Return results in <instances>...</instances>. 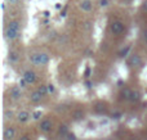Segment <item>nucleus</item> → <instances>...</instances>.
<instances>
[{
	"label": "nucleus",
	"mask_w": 147,
	"mask_h": 140,
	"mask_svg": "<svg viewBox=\"0 0 147 140\" xmlns=\"http://www.w3.org/2000/svg\"><path fill=\"white\" fill-rule=\"evenodd\" d=\"M143 37H145V40H147V30H145V32H143Z\"/></svg>",
	"instance_id": "26"
},
{
	"label": "nucleus",
	"mask_w": 147,
	"mask_h": 140,
	"mask_svg": "<svg viewBox=\"0 0 147 140\" xmlns=\"http://www.w3.org/2000/svg\"><path fill=\"white\" fill-rule=\"evenodd\" d=\"M40 116H41V112H35L34 113V118H35V120H39Z\"/></svg>",
	"instance_id": "20"
},
{
	"label": "nucleus",
	"mask_w": 147,
	"mask_h": 140,
	"mask_svg": "<svg viewBox=\"0 0 147 140\" xmlns=\"http://www.w3.org/2000/svg\"><path fill=\"white\" fill-rule=\"evenodd\" d=\"M16 135V130L13 127H7L4 130V138L5 140H12Z\"/></svg>",
	"instance_id": "7"
},
{
	"label": "nucleus",
	"mask_w": 147,
	"mask_h": 140,
	"mask_svg": "<svg viewBox=\"0 0 147 140\" xmlns=\"http://www.w3.org/2000/svg\"><path fill=\"white\" fill-rule=\"evenodd\" d=\"M43 97H44V95L41 94V93L38 90V91H34L32 94H31L30 100H31V102H32V103H39V102H40V100H41V98H43Z\"/></svg>",
	"instance_id": "9"
},
{
	"label": "nucleus",
	"mask_w": 147,
	"mask_h": 140,
	"mask_svg": "<svg viewBox=\"0 0 147 140\" xmlns=\"http://www.w3.org/2000/svg\"><path fill=\"white\" fill-rule=\"evenodd\" d=\"M99 5H101L102 8H106L107 5H109V0H99Z\"/></svg>",
	"instance_id": "18"
},
{
	"label": "nucleus",
	"mask_w": 147,
	"mask_h": 140,
	"mask_svg": "<svg viewBox=\"0 0 147 140\" xmlns=\"http://www.w3.org/2000/svg\"><path fill=\"white\" fill-rule=\"evenodd\" d=\"M23 79L27 82V85H31L36 81V73L34 71H31V69H28V71H26L25 73H23Z\"/></svg>",
	"instance_id": "4"
},
{
	"label": "nucleus",
	"mask_w": 147,
	"mask_h": 140,
	"mask_svg": "<svg viewBox=\"0 0 147 140\" xmlns=\"http://www.w3.org/2000/svg\"><path fill=\"white\" fill-rule=\"evenodd\" d=\"M146 44H147V40H146Z\"/></svg>",
	"instance_id": "27"
},
{
	"label": "nucleus",
	"mask_w": 147,
	"mask_h": 140,
	"mask_svg": "<svg viewBox=\"0 0 147 140\" xmlns=\"http://www.w3.org/2000/svg\"><path fill=\"white\" fill-rule=\"evenodd\" d=\"M28 117H30V113L26 112V111L18 113V121H20V122H26V121L28 120Z\"/></svg>",
	"instance_id": "11"
},
{
	"label": "nucleus",
	"mask_w": 147,
	"mask_h": 140,
	"mask_svg": "<svg viewBox=\"0 0 147 140\" xmlns=\"http://www.w3.org/2000/svg\"><path fill=\"white\" fill-rule=\"evenodd\" d=\"M129 62H130V64L132 66H141V63H142V59H141V57L138 55V54H133L132 57H130V59H129Z\"/></svg>",
	"instance_id": "8"
},
{
	"label": "nucleus",
	"mask_w": 147,
	"mask_h": 140,
	"mask_svg": "<svg viewBox=\"0 0 147 140\" xmlns=\"http://www.w3.org/2000/svg\"><path fill=\"white\" fill-rule=\"evenodd\" d=\"M7 3H9V4H12V5H16V4H18L20 3V0H5Z\"/></svg>",
	"instance_id": "19"
},
{
	"label": "nucleus",
	"mask_w": 147,
	"mask_h": 140,
	"mask_svg": "<svg viewBox=\"0 0 147 140\" xmlns=\"http://www.w3.org/2000/svg\"><path fill=\"white\" fill-rule=\"evenodd\" d=\"M51 129H52V122L49 120H44V121H41V123H40V130L43 131V133H49L51 131Z\"/></svg>",
	"instance_id": "6"
},
{
	"label": "nucleus",
	"mask_w": 147,
	"mask_h": 140,
	"mask_svg": "<svg viewBox=\"0 0 147 140\" xmlns=\"http://www.w3.org/2000/svg\"><path fill=\"white\" fill-rule=\"evenodd\" d=\"M30 62L34 66H45L49 62V55L45 53H35L30 55Z\"/></svg>",
	"instance_id": "1"
},
{
	"label": "nucleus",
	"mask_w": 147,
	"mask_h": 140,
	"mask_svg": "<svg viewBox=\"0 0 147 140\" xmlns=\"http://www.w3.org/2000/svg\"><path fill=\"white\" fill-rule=\"evenodd\" d=\"M59 131H61V133H66V126H62Z\"/></svg>",
	"instance_id": "24"
},
{
	"label": "nucleus",
	"mask_w": 147,
	"mask_h": 140,
	"mask_svg": "<svg viewBox=\"0 0 147 140\" xmlns=\"http://www.w3.org/2000/svg\"><path fill=\"white\" fill-rule=\"evenodd\" d=\"M123 31H124V25H123V22H120V21H114V22L111 23V32L112 33L119 35Z\"/></svg>",
	"instance_id": "3"
},
{
	"label": "nucleus",
	"mask_w": 147,
	"mask_h": 140,
	"mask_svg": "<svg viewBox=\"0 0 147 140\" xmlns=\"http://www.w3.org/2000/svg\"><path fill=\"white\" fill-rule=\"evenodd\" d=\"M47 86H48V91H49V94H53V93L56 91V87H54V85L49 84V85H47Z\"/></svg>",
	"instance_id": "17"
},
{
	"label": "nucleus",
	"mask_w": 147,
	"mask_h": 140,
	"mask_svg": "<svg viewBox=\"0 0 147 140\" xmlns=\"http://www.w3.org/2000/svg\"><path fill=\"white\" fill-rule=\"evenodd\" d=\"M10 97H12L13 99H18V98H21V90L18 89V87H13V89L10 90Z\"/></svg>",
	"instance_id": "12"
},
{
	"label": "nucleus",
	"mask_w": 147,
	"mask_h": 140,
	"mask_svg": "<svg viewBox=\"0 0 147 140\" xmlns=\"http://www.w3.org/2000/svg\"><path fill=\"white\" fill-rule=\"evenodd\" d=\"M141 98V94L138 91H132V94H130V100H133V102H137V100H140Z\"/></svg>",
	"instance_id": "14"
},
{
	"label": "nucleus",
	"mask_w": 147,
	"mask_h": 140,
	"mask_svg": "<svg viewBox=\"0 0 147 140\" xmlns=\"http://www.w3.org/2000/svg\"><path fill=\"white\" fill-rule=\"evenodd\" d=\"M20 140H30V138H28V136H22Z\"/></svg>",
	"instance_id": "25"
},
{
	"label": "nucleus",
	"mask_w": 147,
	"mask_h": 140,
	"mask_svg": "<svg viewBox=\"0 0 147 140\" xmlns=\"http://www.w3.org/2000/svg\"><path fill=\"white\" fill-rule=\"evenodd\" d=\"M12 116H13L12 112H5V117H7V118H10Z\"/></svg>",
	"instance_id": "23"
},
{
	"label": "nucleus",
	"mask_w": 147,
	"mask_h": 140,
	"mask_svg": "<svg viewBox=\"0 0 147 140\" xmlns=\"http://www.w3.org/2000/svg\"><path fill=\"white\" fill-rule=\"evenodd\" d=\"M39 91H40L43 95L49 94V91H48V86H40V87H39Z\"/></svg>",
	"instance_id": "15"
},
{
	"label": "nucleus",
	"mask_w": 147,
	"mask_h": 140,
	"mask_svg": "<svg viewBox=\"0 0 147 140\" xmlns=\"http://www.w3.org/2000/svg\"><path fill=\"white\" fill-rule=\"evenodd\" d=\"M79 8H80L83 12H90L92 9H93V4H92L90 0H81L80 3H79Z\"/></svg>",
	"instance_id": "5"
},
{
	"label": "nucleus",
	"mask_w": 147,
	"mask_h": 140,
	"mask_svg": "<svg viewBox=\"0 0 147 140\" xmlns=\"http://www.w3.org/2000/svg\"><path fill=\"white\" fill-rule=\"evenodd\" d=\"M142 8H143V10H146V12H147V0H145V1H143Z\"/></svg>",
	"instance_id": "22"
},
{
	"label": "nucleus",
	"mask_w": 147,
	"mask_h": 140,
	"mask_svg": "<svg viewBox=\"0 0 147 140\" xmlns=\"http://www.w3.org/2000/svg\"><path fill=\"white\" fill-rule=\"evenodd\" d=\"M8 27L12 28V30H16V31H21V23L18 21H10L8 23Z\"/></svg>",
	"instance_id": "10"
},
{
	"label": "nucleus",
	"mask_w": 147,
	"mask_h": 140,
	"mask_svg": "<svg viewBox=\"0 0 147 140\" xmlns=\"http://www.w3.org/2000/svg\"><path fill=\"white\" fill-rule=\"evenodd\" d=\"M21 35V31H16V30H12V28L7 27L4 31V36L7 40H16L17 37H20Z\"/></svg>",
	"instance_id": "2"
},
{
	"label": "nucleus",
	"mask_w": 147,
	"mask_h": 140,
	"mask_svg": "<svg viewBox=\"0 0 147 140\" xmlns=\"http://www.w3.org/2000/svg\"><path fill=\"white\" fill-rule=\"evenodd\" d=\"M25 85H27V82L25 81V79H22V80L20 81V86H21V87H25Z\"/></svg>",
	"instance_id": "21"
},
{
	"label": "nucleus",
	"mask_w": 147,
	"mask_h": 140,
	"mask_svg": "<svg viewBox=\"0 0 147 140\" xmlns=\"http://www.w3.org/2000/svg\"><path fill=\"white\" fill-rule=\"evenodd\" d=\"M18 58H20V57H18V54L16 53V51H10V53H9V61L12 62V63L17 62V61H18Z\"/></svg>",
	"instance_id": "13"
},
{
	"label": "nucleus",
	"mask_w": 147,
	"mask_h": 140,
	"mask_svg": "<svg viewBox=\"0 0 147 140\" xmlns=\"http://www.w3.org/2000/svg\"><path fill=\"white\" fill-rule=\"evenodd\" d=\"M130 94H132V91L128 90V89H125L124 91H123V95H124V98H127V99H129L130 98Z\"/></svg>",
	"instance_id": "16"
}]
</instances>
